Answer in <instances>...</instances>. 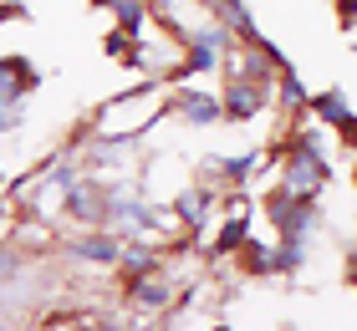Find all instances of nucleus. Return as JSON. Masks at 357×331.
Returning a JSON list of instances; mask_svg holds the SVG:
<instances>
[{"instance_id": "obj_1", "label": "nucleus", "mask_w": 357, "mask_h": 331, "mask_svg": "<svg viewBox=\"0 0 357 331\" xmlns=\"http://www.w3.org/2000/svg\"><path fill=\"white\" fill-rule=\"evenodd\" d=\"M164 107H169V97H164L158 82H149L143 92H123L118 102H107L97 112V138H133V132H143Z\"/></svg>"}, {"instance_id": "obj_10", "label": "nucleus", "mask_w": 357, "mask_h": 331, "mask_svg": "<svg viewBox=\"0 0 357 331\" xmlns=\"http://www.w3.org/2000/svg\"><path fill=\"white\" fill-rule=\"evenodd\" d=\"M178 220H184L189 229H199V224L209 220V194H204V189H189L184 199H178Z\"/></svg>"}, {"instance_id": "obj_17", "label": "nucleus", "mask_w": 357, "mask_h": 331, "mask_svg": "<svg viewBox=\"0 0 357 331\" xmlns=\"http://www.w3.org/2000/svg\"><path fill=\"white\" fill-rule=\"evenodd\" d=\"M107 52H112V56H128V31H112V36H107Z\"/></svg>"}, {"instance_id": "obj_8", "label": "nucleus", "mask_w": 357, "mask_h": 331, "mask_svg": "<svg viewBox=\"0 0 357 331\" xmlns=\"http://www.w3.org/2000/svg\"><path fill=\"white\" fill-rule=\"evenodd\" d=\"M67 204L77 220H107V189H92V184H72Z\"/></svg>"}, {"instance_id": "obj_16", "label": "nucleus", "mask_w": 357, "mask_h": 331, "mask_svg": "<svg viewBox=\"0 0 357 331\" xmlns=\"http://www.w3.org/2000/svg\"><path fill=\"white\" fill-rule=\"evenodd\" d=\"M15 270H21V255H15V250H0V286H6Z\"/></svg>"}, {"instance_id": "obj_18", "label": "nucleus", "mask_w": 357, "mask_h": 331, "mask_svg": "<svg viewBox=\"0 0 357 331\" xmlns=\"http://www.w3.org/2000/svg\"><path fill=\"white\" fill-rule=\"evenodd\" d=\"M10 123H21V107H0V132H6Z\"/></svg>"}, {"instance_id": "obj_3", "label": "nucleus", "mask_w": 357, "mask_h": 331, "mask_svg": "<svg viewBox=\"0 0 357 331\" xmlns=\"http://www.w3.org/2000/svg\"><path fill=\"white\" fill-rule=\"evenodd\" d=\"M225 41H230V31L225 26H215V21H204V26H194L189 31V56H184V66L189 72H215V66L225 61Z\"/></svg>"}, {"instance_id": "obj_5", "label": "nucleus", "mask_w": 357, "mask_h": 331, "mask_svg": "<svg viewBox=\"0 0 357 331\" xmlns=\"http://www.w3.org/2000/svg\"><path fill=\"white\" fill-rule=\"evenodd\" d=\"M118 250H123L118 235H82V240L67 245V255L82 260V265H118Z\"/></svg>"}, {"instance_id": "obj_11", "label": "nucleus", "mask_w": 357, "mask_h": 331, "mask_svg": "<svg viewBox=\"0 0 357 331\" xmlns=\"http://www.w3.org/2000/svg\"><path fill=\"white\" fill-rule=\"evenodd\" d=\"M107 10L123 21V31H138L143 15H149V6H143V0H107Z\"/></svg>"}, {"instance_id": "obj_13", "label": "nucleus", "mask_w": 357, "mask_h": 331, "mask_svg": "<svg viewBox=\"0 0 357 331\" xmlns=\"http://www.w3.org/2000/svg\"><path fill=\"white\" fill-rule=\"evenodd\" d=\"M245 235H250V224H245V214H240V220H230V224L220 229V245H215V250H240Z\"/></svg>"}, {"instance_id": "obj_12", "label": "nucleus", "mask_w": 357, "mask_h": 331, "mask_svg": "<svg viewBox=\"0 0 357 331\" xmlns=\"http://www.w3.org/2000/svg\"><path fill=\"white\" fill-rule=\"evenodd\" d=\"M118 260H123L133 275H149V270H153V250H143V245H123Z\"/></svg>"}, {"instance_id": "obj_7", "label": "nucleus", "mask_w": 357, "mask_h": 331, "mask_svg": "<svg viewBox=\"0 0 357 331\" xmlns=\"http://www.w3.org/2000/svg\"><path fill=\"white\" fill-rule=\"evenodd\" d=\"M174 301V286L164 275H133V306H143V311H158V306H169Z\"/></svg>"}, {"instance_id": "obj_2", "label": "nucleus", "mask_w": 357, "mask_h": 331, "mask_svg": "<svg viewBox=\"0 0 357 331\" xmlns=\"http://www.w3.org/2000/svg\"><path fill=\"white\" fill-rule=\"evenodd\" d=\"M321 184H327L321 143L317 138H301L296 148H291V158H286V184H281V194H291V199H317Z\"/></svg>"}, {"instance_id": "obj_14", "label": "nucleus", "mask_w": 357, "mask_h": 331, "mask_svg": "<svg viewBox=\"0 0 357 331\" xmlns=\"http://www.w3.org/2000/svg\"><path fill=\"white\" fill-rule=\"evenodd\" d=\"M250 265H255V270H281V250H271V245L250 240Z\"/></svg>"}, {"instance_id": "obj_15", "label": "nucleus", "mask_w": 357, "mask_h": 331, "mask_svg": "<svg viewBox=\"0 0 357 331\" xmlns=\"http://www.w3.org/2000/svg\"><path fill=\"white\" fill-rule=\"evenodd\" d=\"M281 92H286V102H306V87L291 72H281Z\"/></svg>"}, {"instance_id": "obj_9", "label": "nucleus", "mask_w": 357, "mask_h": 331, "mask_svg": "<svg viewBox=\"0 0 357 331\" xmlns=\"http://www.w3.org/2000/svg\"><path fill=\"white\" fill-rule=\"evenodd\" d=\"M209 10H215V21H220L225 31L250 36V15H245V6H240V0H209Z\"/></svg>"}, {"instance_id": "obj_6", "label": "nucleus", "mask_w": 357, "mask_h": 331, "mask_svg": "<svg viewBox=\"0 0 357 331\" xmlns=\"http://www.w3.org/2000/svg\"><path fill=\"white\" fill-rule=\"evenodd\" d=\"M174 112H178V123L204 128V123H220L225 118V102H220V97H204V92H178Z\"/></svg>"}, {"instance_id": "obj_19", "label": "nucleus", "mask_w": 357, "mask_h": 331, "mask_svg": "<svg viewBox=\"0 0 357 331\" xmlns=\"http://www.w3.org/2000/svg\"><path fill=\"white\" fill-rule=\"evenodd\" d=\"M337 10H342V21H352V15H357V0H342Z\"/></svg>"}, {"instance_id": "obj_4", "label": "nucleus", "mask_w": 357, "mask_h": 331, "mask_svg": "<svg viewBox=\"0 0 357 331\" xmlns=\"http://www.w3.org/2000/svg\"><path fill=\"white\" fill-rule=\"evenodd\" d=\"M266 102V87L255 77H235L230 92H225V118H255Z\"/></svg>"}]
</instances>
